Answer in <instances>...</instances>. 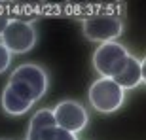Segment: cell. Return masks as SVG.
<instances>
[{
  "mask_svg": "<svg viewBox=\"0 0 146 140\" xmlns=\"http://www.w3.org/2000/svg\"><path fill=\"white\" fill-rule=\"evenodd\" d=\"M8 85L34 104L48 91V74L42 66L34 63H25L11 72Z\"/></svg>",
  "mask_w": 146,
  "mask_h": 140,
  "instance_id": "1",
  "label": "cell"
},
{
  "mask_svg": "<svg viewBox=\"0 0 146 140\" xmlns=\"http://www.w3.org/2000/svg\"><path fill=\"white\" fill-rule=\"evenodd\" d=\"M87 98L97 112L101 114H112L121 108L125 98V91L112 80V78H99L91 83Z\"/></svg>",
  "mask_w": 146,
  "mask_h": 140,
  "instance_id": "2",
  "label": "cell"
},
{
  "mask_svg": "<svg viewBox=\"0 0 146 140\" xmlns=\"http://www.w3.org/2000/svg\"><path fill=\"white\" fill-rule=\"evenodd\" d=\"M84 36L91 42H114L123 30V23L114 13H95L84 19L82 23Z\"/></svg>",
  "mask_w": 146,
  "mask_h": 140,
  "instance_id": "3",
  "label": "cell"
},
{
  "mask_svg": "<svg viewBox=\"0 0 146 140\" xmlns=\"http://www.w3.org/2000/svg\"><path fill=\"white\" fill-rule=\"evenodd\" d=\"M129 53L127 49L121 46V44H116V42H106V44H101L95 53H93V66L97 70L99 74L103 78H112L118 74L121 66L125 65Z\"/></svg>",
  "mask_w": 146,
  "mask_h": 140,
  "instance_id": "4",
  "label": "cell"
},
{
  "mask_svg": "<svg viewBox=\"0 0 146 140\" xmlns=\"http://www.w3.org/2000/svg\"><path fill=\"white\" fill-rule=\"evenodd\" d=\"M2 44L11 53H29L36 44V30L33 25L21 19H11L2 34Z\"/></svg>",
  "mask_w": 146,
  "mask_h": 140,
  "instance_id": "5",
  "label": "cell"
},
{
  "mask_svg": "<svg viewBox=\"0 0 146 140\" xmlns=\"http://www.w3.org/2000/svg\"><path fill=\"white\" fill-rule=\"evenodd\" d=\"M53 116L61 129L74 133V135L86 129L87 119H89L86 108L80 102H76V100H63V102H59L53 108Z\"/></svg>",
  "mask_w": 146,
  "mask_h": 140,
  "instance_id": "6",
  "label": "cell"
},
{
  "mask_svg": "<svg viewBox=\"0 0 146 140\" xmlns=\"http://www.w3.org/2000/svg\"><path fill=\"white\" fill-rule=\"evenodd\" d=\"M114 81H116L123 91L135 89V87L142 81V65H141V61L137 59V57H133V55H129L127 61H125V65L121 66V70L114 76Z\"/></svg>",
  "mask_w": 146,
  "mask_h": 140,
  "instance_id": "7",
  "label": "cell"
},
{
  "mask_svg": "<svg viewBox=\"0 0 146 140\" xmlns=\"http://www.w3.org/2000/svg\"><path fill=\"white\" fill-rule=\"evenodd\" d=\"M55 125H57V121H55L53 110H49V108L38 110L31 119L27 140H44V133L48 129H51V127H55Z\"/></svg>",
  "mask_w": 146,
  "mask_h": 140,
  "instance_id": "8",
  "label": "cell"
},
{
  "mask_svg": "<svg viewBox=\"0 0 146 140\" xmlns=\"http://www.w3.org/2000/svg\"><path fill=\"white\" fill-rule=\"evenodd\" d=\"M2 108L10 116H23L33 108V102L27 100L25 97H21L17 91H13L10 85H6L4 91H2Z\"/></svg>",
  "mask_w": 146,
  "mask_h": 140,
  "instance_id": "9",
  "label": "cell"
},
{
  "mask_svg": "<svg viewBox=\"0 0 146 140\" xmlns=\"http://www.w3.org/2000/svg\"><path fill=\"white\" fill-rule=\"evenodd\" d=\"M44 140H78V138L74 133H68V131L61 129L59 125H55L44 133Z\"/></svg>",
  "mask_w": 146,
  "mask_h": 140,
  "instance_id": "10",
  "label": "cell"
},
{
  "mask_svg": "<svg viewBox=\"0 0 146 140\" xmlns=\"http://www.w3.org/2000/svg\"><path fill=\"white\" fill-rule=\"evenodd\" d=\"M10 63H11V51L0 42V74L10 66Z\"/></svg>",
  "mask_w": 146,
  "mask_h": 140,
  "instance_id": "11",
  "label": "cell"
},
{
  "mask_svg": "<svg viewBox=\"0 0 146 140\" xmlns=\"http://www.w3.org/2000/svg\"><path fill=\"white\" fill-rule=\"evenodd\" d=\"M10 21H11V19L6 15V13H0V36H2V34H4V30L8 28Z\"/></svg>",
  "mask_w": 146,
  "mask_h": 140,
  "instance_id": "12",
  "label": "cell"
},
{
  "mask_svg": "<svg viewBox=\"0 0 146 140\" xmlns=\"http://www.w3.org/2000/svg\"><path fill=\"white\" fill-rule=\"evenodd\" d=\"M141 65H142V83H146V57L141 61Z\"/></svg>",
  "mask_w": 146,
  "mask_h": 140,
  "instance_id": "13",
  "label": "cell"
}]
</instances>
